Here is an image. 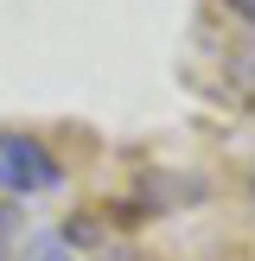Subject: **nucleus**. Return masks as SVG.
Here are the masks:
<instances>
[{
	"label": "nucleus",
	"instance_id": "2",
	"mask_svg": "<svg viewBox=\"0 0 255 261\" xmlns=\"http://www.w3.org/2000/svg\"><path fill=\"white\" fill-rule=\"evenodd\" d=\"M26 255V217L13 198H0V261H19Z\"/></svg>",
	"mask_w": 255,
	"mask_h": 261
},
{
	"label": "nucleus",
	"instance_id": "5",
	"mask_svg": "<svg viewBox=\"0 0 255 261\" xmlns=\"http://www.w3.org/2000/svg\"><path fill=\"white\" fill-rule=\"evenodd\" d=\"M249 191H255V178H249Z\"/></svg>",
	"mask_w": 255,
	"mask_h": 261
},
{
	"label": "nucleus",
	"instance_id": "3",
	"mask_svg": "<svg viewBox=\"0 0 255 261\" xmlns=\"http://www.w3.org/2000/svg\"><path fill=\"white\" fill-rule=\"evenodd\" d=\"M19 261H70V242H64L58 229H45V236L26 242V255H19Z\"/></svg>",
	"mask_w": 255,
	"mask_h": 261
},
{
	"label": "nucleus",
	"instance_id": "4",
	"mask_svg": "<svg viewBox=\"0 0 255 261\" xmlns=\"http://www.w3.org/2000/svg\"><path fill=\"white\" fill-rule=\"evenodd\" d=\"M223 7H230V13H236V19H242V25H255V0H223Z\"/></svg>",
	"mask_w": 255,
	"mask_h": 261
},
{
	"label": "nucleus",
	"instance_id": "1",
	"mask_svg": "<svg viewBox=\"0 0 255 261\" xmlns=\"http://www.w3.org/2000/svg\"><path fill=\"white\" fill-rule=\"evenodd\" d=\"M64 185V160L45 147L38 134H0V191L13 204L45 198V191Z\"/></svg>",
	"mask_w": 255,
	"mask_h": 261
}]
</instances>
